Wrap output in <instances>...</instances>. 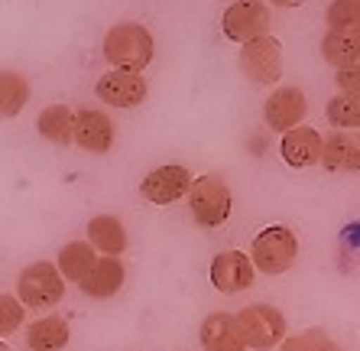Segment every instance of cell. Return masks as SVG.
Returning a JSON list of instances; mask_svg holds the SVG:
<instances>
[{
  "mask_svg": "<svg viewBox=\"0 0 360 351\" xmlns=\"http://www.w3.org/2000/svg\"><path fill=\"white\" fill-rule=\"evenodd\" d=\"M325 114L335 130H360V94H335Z\"/></svg>",
  "mask_w": 360,
  "mask_h": 351,
  "instance_id": "cell-23",
  "label": "cell"
},
{
  "mask_svg": "<svg viewBox=\"0 0 360 351\" xmlns=\"http://www.w3.org/2000/svg\"><path fill=\"white\" fill-rule=\"evenodd\" d=\"M299 257V238H295L292 228L285 225H269L263 228L250 244V260L253 267L266 276H279L295 264Z\"/></svg>",
  "mask_w": 360,
  "mask_h": 351,
  "instance_id": "cell-3",
  "label": "cell"
},
{
  "mask_svg": "<svg viewBox=\"0 0 360 351\" xmlns=\"http://www.w3.org/2000/svg\"><path fill=\"white\" fill-rule=\"evenodd\" d=\"M62 296H65V280L52 260H36L17 276V300L26 309L46 312L52 306H59Z\"/></svg>",
  "mask_w": 360,
  "mask_h": 351,
  "instance_id": "cell-2",
  "label": "cell"
},
{
  "mask_svg": "<svg viewBox=\"0 0 360 351\" xmlns=\"http://www.w3.org/2000/svg\"><path fill=\"white\" fill-rule=\"evenodd\" d=\"M30 101V82L20 72H0V117H17Z\"/></svg>",
  "mask_w": 360,
  "mask_h": 351,
  "instance_id": "cell-22",
  "label": "cell"
},
{
  "mask_svg": "<svg viewBox=\"0 0 360 351\" xmlns=\"http://www.w3.org/2000/svg\"><path fill=\"white\" fill-rule=\"evenodd\" d=\"M201 348L205 351H247V342L237 326V316L231 312H211L198 328Z\"/></svg>",
  "mask_w": 360,
  "mask_h": 351,
  "instance_id": "cell-13",
  "label": "cell"
},
{
  "mask_svg": "<svg viewBox=\"0 0 360 351\" xmlns=\"http://www.w3.org/2000/svg\"><path fill=\"white\" fill-rule=\"evenodd\" d=\"M23 322H26V306L17 296H4V292H0V338L20 332Z\"/></svg>",
  "mask_w": 360,
  "mask_h": 351,
  "instance_id": "cell-25",
  "label": "cell"
},
{
  "mask_svg": "<svg viewBox=\"0 0 360 351\" xmlns=\"http://www.w3.org/2000/svg\"><path fill=\"white\" fill-rule=\"evenodd\" d=\"M321 56L335 68H347L360 62V26L354 30H328L321 39Z\"/></svg>",
  "mask_w": 360,
  "mask_h": 351,
  "instance_id": "cell-19",
  "label": "cell"
},
{
  "mask_svg": "<svg viewBox=\"0 0 360 351\" xmlns=\"http://www.w3.org/2000/svg\"><path fill=\"white\" fill-rule=\"evenodd\" d=\"M315 351H341V348H338V345L331 342V338H328V342H325V345H319V348H315Z\"/></svg>",
  "mask_w": 360,
  "mask_h": 351,
  "instance_id": "cell-29",
  "label": "cell"
},
{
  "mask_svg": "<svg viewBox=\"0 0 360 351\" xmlns=\"http://www.w3.org/2000/svg\"><path fill=\"white\" fill-rule=\"evenodd\" d=\"M321 163L338 173H360V130H335L321 143Z\"/></svg>",
  "mask_w": 360,
  "mask_h": 351,
  "instance_id": "cell-15",
  "label": "cell"
},
{
  "mask_svg": "<svg viewBox=\"0 0 360 351\" xmlns=\"http://www.w3.org/2000/svg\"><path fill=\"white\" fill-rule=\"evenodd\" d=\"M240 68L253 85H276L283 78V42L276 36H260L240 49Z\"/></svg>",
  "mask_w": 360,
  "mask_h": 351,
  "instance_id": "cell-7",
  "label": "cell"
},
{
  "mask_svg": "<svg viewBox=\"0 0 360 351\" xmlns=\"http://www.w3.org/2000/svg\"><path fill=\"white\" fill-rule=\"evenodd\" d=\"M237 326H240V335L247 348L253 351H269L279 348L285 338V316L276 309V306H266V302H253V306H243L237 312Z\"/></svg>",
  "mask_w": 360,
  "mask_h": 351,
  "instance_id": "cell-5",
  "label": "cell"
},
{
  "mask_svg": "<svg viewBox=\"0 0 360 351\" xmlns=\"http://www.w3.org/2000/svg\"><path fill=\"white\" fill-rule=\"evenodd\" d=\"M325 17L328 30H354V26H360V7L357 0H331Z\"/></svg>",
  "mask_w": 360,
  "mask_h": 351,
  "instance_id": "cell-24",
  "label": "cell"
},
{
  "mask_svg": "<svg viewBox=\"0 0 360 351\" xmlns=\"http://www.w3.org/2000/svg\"><path fill=\"white\" fill-rule=\"evenodd\" d=\"M269 4H273V7H299L302 0H269Z\"/></svg>",
  "mask_w": 360,
  "mask_h": 351,
  "instance_id": "cell-28",
  "label": "cell"
},
{
  "mask_svg": "<svg viewBox=\"0 0 360 351\" xmlns=\"http://www.w3.org/2000/svg\"><path fill=\"white\" fill-rule=\"evenodd\" d=\"M88 244L101 257H120L130 247V238L117 215H94L88 221Z\"/></svg>",
  "mask_w": 360,
  "mask_h": 351,
  "instance_id": "cell-16",
  "label": "cell"
},
{
  "mask_svg": "<svg viewBox=\"0 0 360 351\" xmlns=\"http://www.w3.org/2000/svg\"><path fill=\"white\" fill-rule=\"evenodd\" d=\"M305 114H309V101H305L302 88H295V85L276 88V92L266 98V104H263L266 127L269 130H276V134H289V130L302 127Z\"/></svg>",
  "mask_w": 360,
  "mask_h": 351,
  "instance_id": "cell-8",
  "label": "cell"
},
{
  "mask_svg": "<svg viewBox=\"0 0 360 351\" xmlns=\"http://www.w3.org/2000/svg\"><path fill=\"white\" fill-rule=\"evenodd\" d=\"M269 23H273V17H269L263 0H234L221 17L224 36L231 42H240V46L260 39V36H269Z\"/></svg>",
  "mask_w": 360,
  "mask_h": 351,
  "instance_id": "cell-6",
  "label": "cell"
},
{
  "mask_svg": "<svg viewBox=\"0 0 360 351\" xmlns=\"http://www.w3.org/2000/svg\"><path fill=\"white\" fill-rule=\"evenodd\" d=\"M94 264H98V251H94L88 241H68L59 251V260H56L62 280L78 283V286H82V280L94 270Z\"/></svg>",
  "mask_w": 360,
  "mask_h": 351,
  "instance_id": "cell-20",
  "label": "cell"
},
{
  "mask_svg": "<svg viewBox=\"0 0 360 351\" xmlns=\"http://www.w3.org/2000/svg\"><path fill=\"white\" fill-rule=\"evenodd\" d=\"M68 338H72V332H68V322L62 316H42L26 328V348L30 351H62Z\"/></svg>",
  "mask_w": 360,
  "mask_h": 351,
  "instance_id": "cell-18",
  "label": "cell"
},
{
  "mask_svg": "<svg viewBox=\"0 0 360 351\" xmlns=\"http://www.w3.org/2000/svg\"><path fill=\"white\" fill-rule=\"evenodd\" d=\"M98 98L110 108H136L146 101V82L140 72H124V68H110L98 78Z\"/></svg>",
  "mask_w": 360,
  "mask_h": 351,
  "instance_id": "cell-10",
  "label": "cell"
},
{
  "mask_svg": "<svg viewBox=\"0 0 360 351\" xmlns=\"http://www.w3.org/2000/svg\"><path fill=\"white\" fill-rule=\"evenodd\" d=\"M72 143H78L88 153H108L114 147V124L104 111L82 108L75 114V130H72Z\"/></svg>",
  "mask_w": 360,
  "mask_h": 351,
  "instance_id": "cell-12",
  "label": "cell"
},
{
  "mask_svg": "<svg viewBox=\"0 0 360 351\" xmlns=\"http://www.w3.org/2000/svg\"><path fill=\"white\" fill-rule=\"evenodd\" d=\"M335 82L341 88V94H360V62H354L347 68H338Z\"/></svg>",
  "mask_w": 360,
  "mask_h": 351,
  "instance_id": "cell-27",
  "label": "cell"
},
{
  "mask_svg": "<svg viewBox=\"0 0 360 351\" xmlns=\"http://www.w3.org/2000/svg\"><path fill=\"white\" fill-rule=\"evenodd\" d=\"M192 189V173L179 163H169V166H156L146 179L140 183V195L150 205H172L182 195H188Z\"/></svg>",
  "mask_w": 360,
  "mask_h": 351,
  "instance_id": "cell-9",
  "label": "cell"
},
{
  "mask_svg": "<svg viewBox=\"0 0 360 351\" xmlns=\"http://www.w3.org/2000/svg\"><path fill=\"white\" fill-rule=\"evenodd\" d=\"M0 351H10V348H7V345H4V342H0Z\"/></svg>",
  "mask_w": 360,
  "mask_h": 351,
  "instance_id": "cell-30",
  "label": "cell"
},
{
  "mask_svg": "<svg viewBox=\"0 0 360 351\" xmlns=\"http://www.w3.org/2000/svg\"><path fill=\"white\" fill-rule=\"evenodd\" d=\"M36 127H39V134L46 137L49 143H72V130H75V111L65 108V104H49V108H42Z\"/></svg>",
  "mask_w": 360,
  "mask_h": 351,
  "instance_id": "cell-21",
  "label": "cell"
},
{
  "mask_svg": "<svg viewBox=\"0 0 360 351\" xmlns=\"http://www.w3.org/2000/svg\"><path fill=\"white\" fill-rule=\"evenodd\" d=\"M325 342H328V335L321 332V328H309V332L292 335V338H283L279 351H315L319 345H325Z\"/></svg>",
  "mask_w": 360,
  "mask_h": 351,
  "instance_id": "cell-26",
  "label": "cell"
},
{
  "mask_svg": "<svg viewBox=\"0 0 360 351\" xmlns=\"http://www.w3.org/2000/svg\"><path fill=\"white\" fill-rule=\"evenodd\" d=\"M357 7H360V0H357Z\"/></svg>",
  "mask_w": 360,
  "mask_h": 351,
  "instance_id": "cell-31",
  "label": "cell"
},
{
  "mask_svg": "<svg viewBox=\"0 0 360 351\" xmlns=\"http://www.w3.org/2000/svg\"><path fill=\"white\" fill-rule=\"evenodd\" d=\"M321 143H325V137L315 127H295V130L283 134L279 153L292 169H309L315 163H321Z\"/></svg>",
  "mask_w": 360,
  "mask_h": 351,
  "instance_id": "cell-14",
  "label": "cell"
},
{
  "mask_svg": "<svg viewBox=\"0 0 360 351\" xmlns=\"http://www.w3.org/2000/svg\"><path fill=\"white\" fill-rule=\"evenodd\" d=\"M127 280V267L120 264V257H98L94 270L82 280V292L91 300H110L117 296L120 286Z\"/></svg>",
  "mask_w": 360,
  "mask_h": 351,
  "instance_id": "cell-17",
  "label": "cell"
},
{
  "mask_svg": "<svg viewBox=\"0 0 360 351\" xmlns=\"http://www.w3.org/2000/svg\"><path fill=\"white\" fill-rule=\"evenodd\" d=\"M156 56V42L150 30L140 23H117L104 36V58L124 72H143Z\"/></svg>",
  "mask_w": 360,
  "mask_h": 351,
  "instance_id": "cell-1",
  "label": "cell"
},
{
  "mask_svg": "<svg viewBox=\"0 0 360 351\" xmlns=\"http://www.w3.org/2000/svg\"><path fill=\"white\" fill-rule=\"evenodd\" d=\"M188 209L201 228H221L231 218L234 195L221 176H198V179H192V189H188Z\"/></svg>",
  "mask_w": 360,
  "mask_h": 351,
  "instance_id": "cell-4",
  "label": "cell"
},
{
  "mask_svg": "<svg viewBox=\"0 0 360 351\" xmlns=\"http://www.w3.org/2000/svg\"><path fill=\"white\" fill-rule=\"evenodd\" d=\"M257 267L243 251H221L211 260V286L218 292H243L253 286Z\"/></svg>",
  "mask_w": 360,
  "mask_h": 351,
  "instance_id": "cell-11",
  "label": "cell"
}]
</instances>
